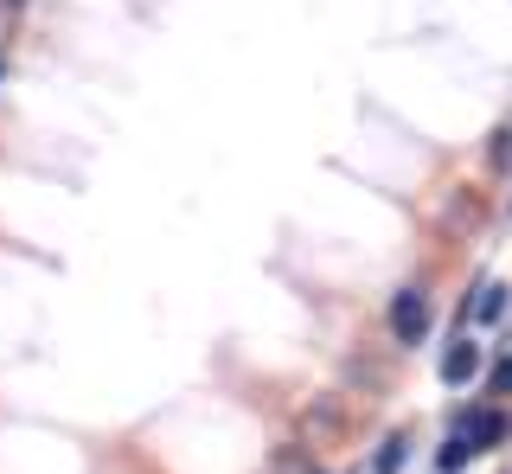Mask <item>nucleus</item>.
Wrapping results in <instances>:
<instances>
[{
    "label": "nucleus",
    "instance_id": "1",
    "mask_svg": "<svg viewBox=\"0 0 512 474\" xmlns=\"http://www.w3.org/2000/svg\"><path fill=\"white\" fill-rule=\"evenodd\" d=\"M391 334H397V346H423V334H429V295L423 289L391 295Z\"/></svg>",
    "mask_w": 512,
    "mask_h": 474
},
{
    "label": "nucleus",
    "instance_id": "4",
    "mask_svg": "<svg viewBox=\"0 0 512 474\" xmlns=\"http://www.w3.org/2000/svg\"><path fill=\"white\" fill-rule=\"evenodd\" d=\"M506 314V289L493 282V289H480V302H468V321H500Z\"/></svg>",
    "mask_w": 512,
    "mask_h": 474
},
{
    "label": "nucleus",
    "instance_id": "10",
    "mask_svg": "<svg viewBox=\"0 0 512 474\" xmlns=\"http://www.w3.org/2000/svg\"><path fill=\"white\" fill-rule=\"evenodd\" d=\"M0 71H7V58H0Z\"/></svg>",
    "mask_w": 512,
    "mask_h": 474
},
{
    "label": "nucleus",
    "instance_id": "7",
    "mask_svg": "<svg viewBox=\"0 0 512 474\" xmlns=\"http://www.w3.org/2000/svg\"><path fill=\"white\" fill-rule=\"evenodd\" d=\"M487 154H493V167H512V129L493 135V148H487Z\"/></svg>",
    "mask_w": 512,
    "mask_h": 474
},
{
    "label": "nucleus",
    "instance_id": "2",
    "mask_svg": "<svg viewBox=\"0 0 512 474\" xmlns=\"http://www.w3.org/2000/svg\"><path fill=\"white\" fill-rule=\"evenodd\" d=\"M506 430H512V423H506V410H480V417L461 423V436H468L474 449H493V442H506Z\"/></svg>",
    "mask_w": 512,
    "mask_h": 474
},
{
    "label": "nucleus",
    "instance_id": "9",
    "mask_svg": "<svg viewBox=\"0 0 512 474\" xmlns=\"http://www.w3.org/2000/svg\"><path fill=\"white\" fill-rule=\"evenodd\" d=\"M0 7H26V0H0Z\"/></svg>",
    "mask_w": 512,
    "mask_h": 474
},
{
    "label": "nucleus",
    "instance_id": "3",
    "mask_svg": "<svg viewBox=\"0 0 512 474\" xmlns=\"http://www.w3.org/2000/svg\"><path fill=\"white\" fill-rule=\"evenodd\" d=\"M474 372H480V346L461 340V346H448V353H442V385H468Z\"/></svg>",
    "mask_w": 512,
    "mask_h": 474
},
{
    "label": "nucleus",
    "instance_id": "6",
    "mask_svg": "<svg viewBox=\"0 0 512 474\" xmlns=\"http://www.w3.org/2000/svg\"><path fill=\"white\" fill-rule=\"evenodd\" d=\"M404 449H410V436H391V442H384V455H378V474H397V468H404Z\"/></svg>",
    "mask_w": 512,
    "mask_h": 474
},
{
    "label": "nucleus",
    "instance_id": "5",
    "mask_svg": "<svg viewBox=\"0 0 512 474\" xmlns=\"http://www.w3.org/2000/svg\"><path fill=\"white\" fill-rule=\"evenodd\" d=\"M468 455H480V449H474V442H468V436H448V442H442V455H436V462H442L448 474H455V468H468Z\"/></svg>",
    "mask_w": 512,
    "mask_h": 474
},
{
    "label": "nucleus",
    "instance_id": "8",
    "mask_svg": "<svg viewBox=\"0 0 512 474\" xmlns=\"http://www.w3.org/2000/svg\"><path fill=\"white\" fill-rule=\"evenodd\" d=\"M493 391H512V359H500V366H493Z\"/></svg>",
    "mask_w": 512,
    "mask_h": 474
}]
</instances>
